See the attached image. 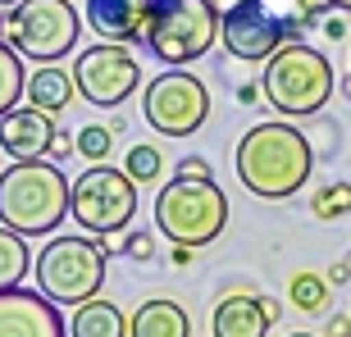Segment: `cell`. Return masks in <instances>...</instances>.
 Segmentation results:
<instances>
[{
    "instance_id": "obj_12",
    "label": "cell",
    "mask_w": 351,
    "mask_h": 337,
    "mask_svg": "<svg viewBox=\"0 0 351 337\" xmlns=\"http://www.w3.org/2000/svg\"><path fill=\"white\" fill-rule=\"evenodd\" d=\"M0 337H69V324L51 297L32 287L0 292Z\"/></svg>"
},
{
    "instance_id": "obj_1",
    "label": "cell",
    "mask_w": 351,
    "mask_h": 337,
    "mask_svg": "<svg viewBox=\"0 0 351 337\" xmlns=\"http://www.w3.org/2000/svg\"><path fill=\"white\" fill-rule=\"evenodd\" d=\"M237 182L261 201H287L311 182L315 146L292 123H256L233 151Z\"/></svg>"
},
{
    "instance_id": "obj_39",
    "label": "cell",
    "mask_w": 351,
    "mask_h": 337,
    "mask_svg": "<svg viewBox=\"0 0 351 337\" xmlns=\"http://www.w3.org/2000/svg\"><path fill=\"white\" fill-rule=\"evenodd\" d=\"M287 337H315V333H287Z\"/></svg>"
},
{
    "instance_id": "obj_5",
    "label": "cell",
    "mask_w": 351,
    "mask_h": 337,
    "mask_svg": "<svg viewBox=\"0 0 351 337\" xmlns=\"http://www.w3.org/2000/svg\"><path fill=\"white\" fill-rule=\"evenodd\" d=\"M215 41H219V10L210 0H156L142 23L137 46H146L160 64L187 68Z\"/></svg>"
},
{
    "instance_id": "obj_7",
    "label": "cell",
    "mask_w": 351,
    "mask_h": 337,
    "mask_svg": "<svg viewBox=\"0 0 351 337\" xmlns=\"http://www.w3.org/2000/svg\"><path fill=\"white\" fill-rule=\"evenodd\" d=\"M0 37L32 64H60L78 51L82 14L73 10V0H19L0 18Z\"/></svg>"
},
{
    "instance_id": "obj_21",
    "label": "cell",
    "mask_w": 351,
    "mask_h": 337,
    "mask_svg": "<svg viewBox=\"0 0 351 337\" xmlns=\"http://www.w3.org/2000/svg\"><path fill=\"white\" fill-rule=\"evenodd\" d=\"M347 210H351V182H324V187L311 196V214H315L319 223L342 219Z\"/></svg>"
},
{
    "instance_id": "obj_23",
    "label": "cell",
    "mask_w": 351,
    "mask_h": 337,
    "mask_svg": "<svg viewBox=\"0 0 351 337\" xmlns=\"http://www.w3.org/2000/svg\"><path fill=\"white\" fill-rule=\"evenodd\" d=\"M73 151H78L82 160H91V164H101V160H110V151H114V132L105 128V123H82V128L73 132Z\"/></svg>"
},
{
    "instance_id": "obj_11",
    "label": "cell",
    "mask_w": 351,
    "mask_h": 337,
    "mask_svg": "<svg viewBox=\"0 0 351 337\" xmlns=\"http://www.w3.org/2000/svg\"><path fill=\"white\" fill-rule=\"evenodd\" d=\"M219 41L223 51L242 64H265L283 46V14L269 0H242L228 14H219Z\"/></svg>"
},
{
    "instance_id": "obj_6",
    "label": "cell",
    "mask_w": 351,
    "mask_h": 337,
    "mask_svg": "<svg viewBox=\"0 0 351 337\" xmlns=\"http://www.w3.org/2000/svg\"><path fill=\"white\" fill-rule=\"evenodd\" d=\"M32 273H37V292L51 297L55 305H82L101 297L105 287V251L96 247L91 233H55L37 251Z\"/></svg>"
},
{
    "instance_id": "obj_27",
    "label": "cell",
    "mask_w": 351,
    "mask_h": 337,
    "mask_svg": "<svg viewBox=\"0 0 351 337\" xmlns=\"http://www.w3.org/2000/svg\"><path fill=\"white\" fill-rule=\"evenodd\" d=\"M178 178H215V173H210V164H206V160L187 155V160H178Z\"/></svg>"
},
{
    "instance_id": "obj_36",
    "label": "cell",
    "mask_w": 351,
    "mask_h": 337,
    "mask_svg": "<svg viewBox=\"0 0 351 337\" xmlns=\"http://www.w3.org/2000/svg\"><path fill=\"white\" fill-rule=\"evenodd\" d=\"M333 10H342V14H351V0H333Z\"/></svg>"
},
{
    "instance_id": "obj_24",
    "label": "cell",
    "mask_w": 351,
    "mask_h": 337,
    "mask_svg": "<svg viewBox=\"0 0 351 337\" xmlns=\"http://www.w3.org/2000/svg\"><path fill=\"white\" fill-rule=\"evenodd\" d=\"M123 173H128L137 187L142 182H160V173H165V155H160V146H132L128 160H123Z\"/></svg>"
},
{
    "instance_id": "obj_40",
    "label": "cell",
    "mask_w": 351,
    "mask_h": 337,
    "mask_svg": "<svg viewBox=\"0 0 351 337\" xmlns=\"http://www.w3.org/2000/svg\"><path fill=\"white\" fill-rule=\"evenodd\" d=\"M142 5H156V0H142Z\"/></svg>"
},
{
    "instance_id": "obj_29",
    "label": "cell",
    "mask_w": 351,
    "mask_h": 337,
    "mask_svg": "<svg viewBox=\"0 0 351 337\" xmlns=\"http://www.w3.org/2000/svg\"><path fill=\"white\" fill-rule=\"evenodd\" d=\"M69 151H73V137H69L64 128H55V137H51V151H46V155H51V160H64Z\"/></svg>"
},
{
    "instance_id": "obj_13",
    "label": "cell",
    "mask_w": 351,
    "mask_h": 337,
    "mask_svg": "<svg viewBox=\"0 0 351 337\" xmlns=\"http://www.w3.org/2000/svg\"><path fill=\"white\" fill-rule=\"evenodd\" d=\"M283 305L274 297H256V292H228L210 314V333L215 337H269L278 324Z\"/></svg>"
},
{
    "instance_id": "obj_20",
    "label": "cell",
    "mask_w": 351,
    "mask_h": 337,
    "mask_svg": "<svg viewBox=\"0 0 351 337\" xmlns=\"http://www.w3.org/2000/svg\"><path fill=\"white\" fill-rule=\"evenodd\" d=\"M27 96V68H23V55L14 51L10 41L0 37V118L10 114L14 105Z\"/></svg>"
},
{
    "instance_id": "obj_34",
    "label": "cell",
    "mask_w": 351,
    "mask_h": 337,
    "mask_svg": "<svg viewBox=\"0 0 351 337\" xmlns=\"http://www.w3.org/2000/svg\"><path fill=\"white\" fill-rule=\"evenodd\" d=\"M173 264H178V269H187V264H192V260H196V247H173Z\"/></svg>"
},
{
    "instance_id": "obj_2",
    "label": "cell",
    "mask_w": 351,
    "mask_h": 337,
    "mask_svg": "<svg viewBox=\"0 0 351 337\" xmlns=\"http://www.w3.org/2000/svg\"><path fill=\"white\" fill-rule=\"evenodd\" d=\"M73 182L55 160H14L0 173V223L23 237H55L69 219Z\"/></svg>"
},
{
    "instance_id": "obj_14",
    "label": "cell",
    "mask_w": 351,
    "mask_h": 337,
    "mask_svg": "<svg viewBox=\"0 0 351 337\" xmlns=\"http://www.w3.org/2000/svg\"><path fill=\"white\" fill-rule=\"evenodd\" d=\"M55 128L60 123H51V114H41L32 105H14L10 114L0 118V151L10 160H46Z\"/></svg>"
},
{
    "instance_id": "obj_26",
    "label": "cell",
    "mask_w": 351,
    "mask_h": 337,
    "mask_svg": "<svg viewBox=\"0 0 351 337\" xmlns=\"http://www.w3.org/2000/svg\"><path fill=\"white\" fill-rule=\"evenodd\" d=\"M333 10V0H292V14H301V18H319V14H328Z\"/></svg>"
},
{
    "instance_id": "obj_16",
    "label": "cell",
    "mask_w": 351,
    "mask_h": 337,
    "mask_svg": "<svg viewBox=\"0 0 351 337\" xmlns=\"http://www.w3.org/2000/svg\"><path fill=\"white\" fill-rule=\"evenodd\" d=\"M128 337H192V314L173 297H151L128 314Z\"/></svg>"
},
{
    "instance_id": "obj_35",
    "label": "cell",
    "mask_w": 351,
    "mask_h": 337,
    "mask_svg": "<svg viewBox=\"0 0 351 337\" xmlns=\"http://www.w3.org/2000/svg\"><path fill=\"white\" fill-rule=\"evenodd\" d=\"M210 5H215V10H219V14H228V10H233V5H242V0H210Z\"/></svg>"
},
{
    "instance_id": "obj_32",
    "label": "cell",
    "mask_w": 351,
    "mask_h": 337,
    "mask_svg": "<svg viewBox=\"0 0 351 337\" xmlns=\"http://www.w3.org/2000/svg\"><path fill=\"white\" fill-rule=\"evenodd\" d=\"M328 283H351V260H347V255H342L338 264L328 269Z\"/></svg>"
},
{
    "instance_id": "obj_8",
    "label": "cell",
    "mask_w": 351,
    "mask_h": 337,
    "mask_svg": "<svg viewBox=\"0 0 351 337\" xmlns=\"http://www.w3.org/2000/svg\"><path fill=\"white\" fill-rule=\"evenodd\" d=\"M69 214H73V223L91 237L123 233V228L137 219V182H132L123 168L91 164L82 178H73Z\"/></svg>"
},
{
    "instance_id": "obj_31",
    "label": "cell",
    "mask_w": 351,
    "mask_h": 337,
    "mask_svg": "<svg viewBox=\"0 0 351 337\" xmlns=\"http://www.w3.org/2000/svg\"><path fill=\"white\" fill-rule=\"evenodd\" d=\"M324 333H328V337H351V314H333Z\"/></svg>"
},
{
    "instance_id": "obj_37",
    "label": "cell",
    "mask_w": 351,
    "mask_h": 337,
    "mask_svg": "<svg viewBox=\"0 0 351 337\" xmlns=\"http://www.w3.org/2000/svg\"><path fill=\"white\" fill-rule=\"evenodd\" d=\"M342 91H347V101H351V78H347V82H342Z\"/></svg>"
},
{
    "instance_id": "obj_9",
    "label": "cell",
    "mask_w": 351,
    "mask_h": 337,
    "mask_svg": "<svg viewBox=\"0 0 351 337\" xmlns=\"http://www.w3.org/2000/svg\"><path fill=\"white\" fill-rule=\"evenodd\" d=\"M142 118L160 137H192L210 118V87L187 68H169L142 87Z\"/></svg>"
},
{
    "instance_id": "obj_33",
    "label": "cell",
    "mask_w": 351,
    "mask_h": 337,
    "mask_svg": "<svg viewBox=\"0 0 351 337\" xmlns=\"http://www.w3.org/2000/svg\"><path fill=\"white\" fill-rule=\"evenodd\" d=\"M237 101L256 105V101H261V82H242V87H237Z\"/></svg>"
},
{
    "instance_id": "obj_3",
    "label": "cell",
    "mask_w": 351,
    "mask_h": 337,
    "mask_svg": "<svg viewBox=\"0 0 351 337\" xmlns=\"http://www.w3.org/2000/svg\"><path fill=\"white\" fill-rule=\"evenodd\" d=\"M333 64L324 51H315L311 41H283L265 60L261 73V96L287 118H311L319 114L333 96Z\"/></svg>"
},
{
    "instance_id": "obj_19",
    "label": "cell",
    "mask_w": 351,
    "mask_h": 337,
    "mask_svg": "<svg viewBox=\"0 0 351 337\" xmlns=\"http://www.w3.org/2000/svg\"><path fill=\"white\" fill-rule=\"evenodd\" d=\"M32 260H37V255L27 251V237L0 223V292L23 287V278L32 273Z\"/></svg>"
},
{
    "instance_id": "obj_10",
    "label": "cell",
    "mask_w": 351,
    "mask_h": 337,
    "mask_svg": "<svg viewBox=\"0 0 351 337\" xmlns=\"http://www.w3.org/2000/svg\"><path fill=\"white\" fill-rule=\"evenodd\" d=\"M73 87L96 110H119L142 87V64L123 41H96L87 51H73Z\"/></svg>"
},
{
    "instance_id": "obj_18",
    "label": "cell",
    "mask_w": 351,
    "mask_h": 337,
    "mask_svg": "<svg viewBox=\"0 0 351 337\" xmlns=\"http://www.w3.org/2000/svg\"><path fill=\"white\" fill-rule=\"evenodd\" d=\"M69 337H128V314L119 310L114 301L91 297V301H82V305H73Z\"/></svg>"
},
{
    "instance_id": "obj_22",
    "label": "cell",
    "mask_w": 351,
    "mask_h": 337,
    "mask_svg": "<svg viewBox=\"0 0 351 337\" xmlns=\"http://www.w3.org/2000/svg\"><path fill=\"white\" fill-rule=\"evenodd\" d=\"M287 297H292V305L306 314H319L328 305V283L319 278V273H297L292 283H287Z\"/></svg>"
},
{
    "instance_id": "obj_28",
    "label": "cell",
    "mask_w": 351,
    "mask_h": 337,
    "mask_svg": "<svg viewBox=\"0 0 351 337\" xmlns=\"http://www.w3.org/2000/svg\"><path fill=\"white\" fill-rule=\"evenodd\" d=\"M96 247H101L105 255H123V247H128V233H101V237H96Z\"/></svg>"
},
{
    "instance_id": "obj_4",
    "label": "cell",
    "mask_w": 351,
    "mask_h": 337,
    "mask_svg": "<svg viewBox=\"0 0 351 337\" xmlns=\"http://www.w3.org/2000/svg\"><path fill=\"white\" fill-rule=\"evenodd\" d=\"M228 228V196L215 178H169L156 196V233L173 247H210Z\"/></svg>"
},
{
    "instance_id": "obj_30",
    "label": "cell",
    "mask_w": 351,
    "mask_h": 337,
    "mask_svg": "<svg viewBox=\"0 0 351 337\" xmlns=\"http://www.w3.org/2000/svg\"><path fill=\"white\" fill-rule=\"evenodd\" d=\"M324 37H328V41H342V37H347V18L328 14V18H324Z\"/></svg>"
},
{
    "instance_id": "obj_15",
    "label": "cell",
    "mask_w": 351,
    "mask_h": 337,
    "mask_svg": "<svg viewBox=\"0 0 351 337\" xmlns=\"http://www.w3.org/2000/svg\"><path fill=\"white\" fill-rule=\"evenodd\" d=\"M146 14H151V5H142V0H87V27L101 41L137 46Z\"/></svg>"
},
{
    "instance_id": "obj_17",
    "label": "cell",
    "mask_w": 351,
    "mask_h": 337,
    "mask_svg": "<svg viewBox=\"0 0 351 337\" xmlns=\"http://www.w3.org/2000/svg\"><path fill=\"white\" fill-rule=\"evenodd\" d=\"M73 96H78L73 73H64L60 64H37V73H27V105L41 114H64Z\"/></svg>"
},
{
    "instance_id": "obj_25",
    "label": "cell",
    "mask_w": 351,
    "mask_h": 337,
    "mask_svg": "<svg viewBox=\"0 0 351 337\" xmlns=\"http://www.w3.org/2000/svg\"><path fill=\"white\" fill-rule=\"evenodd\" d=\"M123 255L128 260H151L156 255V233H128V247H123Z\"/></svg>"
},
{
    "instance_id": "obj_38",
    "label": "cell",
    "mask_w": 351,
    "mask_h": 337,
    "mask_svg": "<svg viewBox=\"0 0 351 337\" xmlns=\"http://www.w3.org/2000/svg\"><path fill=\"white\" fill-rule=\"evenodd\" d=\"M0 5H5V10H14V5H19V0H0Z\"/></svg>"
}]
</instances>
